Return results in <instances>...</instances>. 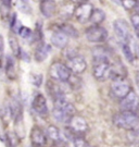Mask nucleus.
Wrapping results in <instances>:
<instances>
[{
    "mask_svg": "<svg viewBox=\"0 0 139 147\" xmlns=\"http://www.w3.org/2000/svg\"><path fill=\"white\" fill-rule=\"evenodd\" d=\"M113 123L115 126L126 131L136 130L139 129V116L134 112L122 111L120 113L114 115Z\"/></svg>",
    "mask_w": 139,
    "mask_h": 147,
    "instance_id": "obj_1",
    "label": "nucleus"
},
{
    "mask_svg": "<svg viewBox=\"0 0 139 147\" xmlns=\"http://www.w3.org/2000/svg\"><path fill=\"white\" fill-rule=\"evenodd\" d=\"M49 75L52 80L57 82H67L71 78V71L67 68L65 63H62L60 61L53 62L49 69Z\"/></svg>",
    "mask_w": 139,
    "mask_h": 147,
    "instance_id": "obj_2",
    "label": "nucleus"
},
{
    "mask_svg": "<svg viewBox=\"0 0 139 147\" xmlns=\"http://www.w3.org/2000/svg\"><path fill=\"white\" fill-rule=\"evenodd\" d=\"M132 85L126 78H116L113 79L112 84H111V92L114 95V97H116L118 99H123L126 95L132 90Z\"/></svg>",
    "mask_w": 139,
    "mask_h": 147,
    "instance_id": "obj_3",
    "label": "nucleus"
},
{
    "mask_svg": "<svg viewBox=\"0 0 139 147\" xmlns=\"http://www.w3.org/2000/svg\"><path fill=\"white\" fill-rule=\"evenodd\" d=\"M93 78L98 81H105L110 79L112 74V64L109 60L93 62Z\"/></svg>",
    "mask_w": 139,
    "mask_h": 147,
    "instance_id": "obj_4",
    "label": "nucleus"
},
{
    "mask_svg": "<svg viewBox=\"0 0 139 147\" xmlns=\"http://www.w3.org/2000/svg\"><path fill=\"white\" fill-rule=\"evenodd\" d=\"M121 109L122 111H127V112H134L137 113L139 110V96L135 92L134 89H132L128 94L124 97L123 99H121Z\"/></svg>",
    "mask_w": 139,
    "mask_h": 147,
    "instance_id": "obj_5",
    "label": "nucleus"
},
{
    "mask_svg": "<svg viewBox=\"0 0 139 147\" xmlns=\"http://www.w3.org/2000/svg\"><path fill=\"white\" fill-rule=\"evenodd\" d=\"M113 30L115 33V36L120 40L121 44H125L130 40V30L127 24V22L122 19L115 20L113 23Z\"/></svg>",
    "mask_w": 139,
    "mask_h": 147,
    "instance_id": "obj_6",
    "label": "nucleus"
},
{
    "mask_svg": "<svg viewBox=\"0 0 139 147\" xmlns=\"http://www.w3.org/2000/svg\"><path fill=\"white\" fill-rule=\"evenodd\" d=\"M32 108L38 116L45 118L49 115V108L47 105L46 97L41 93H35L32 99Z\"/></svg>",
    "mask_w": 139,
    "mask_h": 147,
    "instance_id": "obj_7",
    "label": "nucleus"
},
{
    "mask_svg": "<svg viewBox=\"0 0 139 147\" xmlns=\"http://www.w3.org/2000/svg\"><path fill=\"white\" fill-rule=\"evenodd\" d=\"M68 126H70L71 132L77 134V135H81V136L86 134L89 130V125H88L86 119L81 116H76V115L71 117V119L68 121Z\"/></svg>",
    "mask_w": 139,
    "mask_h": 147,
    "instance_id": "obj_8",
    "label": "nucleus"
},
{
    "mask_svg": "<svg viewBox=\"0 0 139 147\" xmlns=\"http://www.w3.org/2000/svg\"><path fill=\"white\" fill-rule=\"evenodd\" d=\"M86 38L90 42H103L108 38V32L101 25H93L88 28L86 33Z\"/></svg>",
    "mask_w": 139,
    "mask_h": 147,
    "instance_id": "obj_9",
    "label": "nucleus"
},
{
    "mask_svg": "<svg viewBox=\"0 0 139 147\" xmlns=\"http://www.w3.org/2000/svg\"><path fill=\"white\" fill-rule=\"evenodd\" d=\"M93 10V5L91 3H89V2H85V3H82V5H78L75 8L74 16L76 18V20L79 23L84 24V23L89 21Z\"/></svg>",
    "mask_w": 139,
    "mask_h": 147,
    "instance_id": "obj_10",
    "label": "nucleus"
},
{
    "mask_svg": "<svg viewBox=\"0 0 139 147\" xmlns=\"http://www.w3.org/2000/svg\"><path fill=\"white\" fill-rule=\"evenodd\" d=\"M67 68L70 69L71 73L82 74L87 69V62L86 60L81 56H75L73 58H70L66 63Z\"/></svg>",
    "mask_w": 139,
    "mask_h": 147,
    "instance_id": "obj_11",
    "label": "nucleus"
},
{
    "mask_svg": "<svg viewBox=\"0 0 139 147\" xmlns=\"http://www.w3.org/2000/svg\"><path fill=\"white\" fill-rule=\"evenodd\" d=\"M32 145L44 147L47 144V136L39 126H34L31 130Z\"/></svg>",
    "mask_w": 139,
    "mask_h": 147,
    "instance_id": "obj_12",
    "label": "nucleus"
},
{
    "mask_svg": "<svg viewBox=\"0 0 139 147\" xmlns=\"http://www.w3.org/2000/svg\"><path fill=\"white\" fill-rule=\"evenodd\" d=\"M51 51V46L49 44L41 42L38 46H37L36 50H35V55L34 58L37 62H42L47 59V57L49 56V53Z\"/></svg>",
    "mask_w": 139,
    "mask_h": 147,
    "instance_id": "obj_13",
    "label": "nucleus"
},
{
    "mask_svg": "<svg viewBox=\"0 0 139 147\" xmlns=\"http://www.w3.org/2000/svg\"><path fill=\"white\" fill-rule=\"evenodd\" d=\"M40 11L42 16L47 19L52 18L57 12V3H54L52 0H41Z\"/></svg>",
    "mask_w": 139,
    "mask_h": 147,
    "instance_id": "obj_14",
    "label": "nucleus"
},
{
    "mask_svg": "<svg viewBox=\"0 0 139 147\" xmlns=\"http://www.w3.org/2000/svg\"><path fill=\"white\" fill-rule=\"evenodd\" d=\"M51 44L54 46L56 48H59V49H64V48L67 46L68 44V37L62 33V32H54L51 36Z\"/></svg>",
    "mask_w": 139,
    "mask_h": 147,
    "instance_id": "obj_15",
    "label": "nucleus"
},
{
    "mask_svg": "<svg viewBox=\"0 0 139 147\" xmlns=\"http://www.w3.org/2000/svg\"><path fill=\"white\" fill-rule=\"evenodd\" d=\"M5 72L7 78L9 80H14L16 78V64L14 58L8 55L5 57Z\"/></svg>",
    "mask_w": 139,
    "mask_h": 147,
    "instance_id": "obj_16",
    "label": "nucleus"
},
{
    "mask_svg": "<svg viewBox=\"0 0 139 147\" xmlns=\"http://www.w3.org/2000/svg\"><path fill=\"white\" fill-rule=\"evenodd\" d=\"M93 62H98V61H104L109 60V50L107 48L102 46H98L93 49Z\"/></svg>",
    "mask_w": 139,
    "mask_h": 147,
    "instance_id": "obj_17",
    "label": "nucleus"
},
{
    "mask_svg": "<svg viewBox=\"0 0 139 147\" xmlns=\"http://www.w3.org/2000/svg\"><path fill=\"white\" fill-rule=\"evenodd\" d=\"M105 20V13L101 9H93L91 12V16L89 21L93 23V25H100L103 21Z\"/></svg>",
    "mask_w": 139,
    "mask_h": 147,
    "instance_id": "obj_18",
    "label": "nucleus"
},
{
    "mask_svg": "<svg viewBox=\"0 0 139 147\" xmlns=\"http://www.w3.org/2000/svg\"><path fill=\"white\" fill-rule=\"evenodd\" d=\"M8 42H9V46L11 48V51L13 53V56L19 58L21 55V46L19 44V40L13 34H10L8 36Z\"/></svg>",
    "mask_w": 139,
    "mask_h": 147,
    "instance_id": "obj_19",
    "label": "nucleus"
},
{
    "mask_svg": "<svg viewBox=\"0 0 139 147\" xmlns=\"http://www.w3.org/2000/svg\"><path fill=\"white\" fill-rule=\"evenodd\" d=\"M46 133H47V138L49 137L52 142L54 143L61 142V133H60V130L56 125H48Z\"/></svg>",
    "mask_w": 139,
    "mask_h": 147,
    "instance_id": "obj_20",
    "label": "nucleus"
},
{
    "mask_svg": "<svg viewBox=\"0 0 139 147\" xmlns=\"http://www.w3.org/2000/svg\"><path fill=\"white\" fill-rule=\"evenodd\" d=\"M60 32L64 33L68 38H70V37L77 38V37L79 36L77 30L73 26V25H71V24H66V23H65V24H62L61 26H60Z\"/></svg>",
    "mask_w": 139,
    "mask_h": 147,
    "instance_id": "obj_21",
    "label": "nucleus"
},
{
    "mask_svg": "<svg viewBox=\"0 0 139 147\" xmlns=\"http://www.w3.org/2000/svg\"><path fill=\"white\" fill-rule=\"evenodd\" d=\"M52 117H53V119L58 122H61V123H65L67 122L68 123V121L71 119V117L70 115H67L65 112H63V111L59 110L57 108H53V110H52Z\"/></svg>",
    "mask_w": 139,
    "mask_h": 147,
    "instance_id": "obj_22",
    "label": "nucleus"
},
{
    "mask_svg": "<svg viewBox=\"0 0 139 147\" xmlns=\"http://www.w3.org/2000/svg\"><path fill=\"white\" fill-rule=\"evenodd\" d=\"M122 50H123L124 53V57L126 58V60L128 62H133L135 59V53H134V49L132 47V45L128 42H125V44H122Z\"/></svg>",
    "mask_w": 139,
    "mask_h": 147,
    "instance_id": "obj_23",
    "label": "nucleus"
},
{
    "mask_svg": "<svg viewBox=\"0 0 139 147\" xmlns=\"http://www.w3.org/2000/svg\"><path fill=\"white\" fill-rule=\"evenodd\" d=\"M16 7L24 14L32 13V7L30 3V0H16Z\"/></svg>",
    "mask_w": 139,
    "mask_h": 147,
    "instance_id": "obj_24",
    "label": "nucleus"
},
{
    "mask_svg": "<svg viewBox=\"0 0 139 147\" xmlns=\"http://www.w3.org/2000/svg\"><path fill=\"white\" fill-rule=\"evenodd\" d=\"M74 11H75V7L72 2L65 5L60 11V14L62 18H71L72 16H74Z\"/></svg>",
    "mask_w": 139,
    "mask_h": 147,
    "instance_id": "obj_25",
    "label": "nucleus"
},
{
    "mask_svg": "<svg viewBox=\"0 0 139 147\" xmlns=\"http://www.w3.org/2000/svg\"><path fill=\"white\" fill-rule=\"evenodd\" d=\"M5 141L8 142V145L10 147H16L20 142V137L16 135L15 133H8L5 135Z\"/></svg>",
    "mask_w": 139,
    "mask_h": 147,
    "instance_id": "obj_26",
    "label": "nucleus"
},
{
    "mask_svg": "<svg viewBox=\"0 0 139 147\" xmlns=\"http://www.w3.org/2000/svg\"><path fill=\"white\" fill-rule=\"evenodd\" d=\"M17 33H19L20 36L22 37V38H24V39H30L32 36H34V34H33V32H32L31 28H28V27H26V26H23V25H21V26L19 27Z\"/></svg>",
    "mask_w": 139,
    "mask_h": 147,
    "instance_id": "obj_27",
    "label": "nucleus"
},
{
    "mask_svg": "<svg viewBox=\"0 0 139 147\" xmlns=\"http://www.w3.org/2000/svg\"><path fill=\"white\" fill-rule=\"evenodd\" d=\"M0 118L3 122H8L11 118L10 110H9V105H3L0 108Z\"/></svg>",
    "mask_w": 139,
    "mask_h": 147,
    "instance_id": "obj_28",
    "label": "nucleus"
},
{
    "mask_svg": "<svg viewBox=\"0 0 139 147\" xmlns=\"http://www.w3.org/2000/svg\"><path fill=\"white\" fill-rule=\"evenodd\" d=\"M10 11H11V7L9 5H0V14H1V18L3 20H8L9 19V16H10Z\"/></svg>",
    "mask_w": 139,
    "mask_h": 147,
    "instance_id": "obj_29",
    "label": "nucleus"
},
{
    "mask_svg": "<svg viewBox=\"0 0 139 147\" xmlns=\"http://www.w3.org/2000/svg\"><path fill=\"white\" fill-rule=\"evenodd\" d=\"M42 74H32L31 75V82L33 85H35L36 87H40L42 84Z\"/></svg>",
    "mask_w": 139,
    "mask_h": 147,
    "instance_id": "obj_30",
    "label": "nucleus"
},
{
    "mask_svg": "<svg viewBox=\"0 0 139 147\" xmlns=\"http://www.w3.org/2000/svg\"><path fill=\"white\" fill-rule=\"evenodd\" d=\"M121 5H123L125 10H130V9H134L136 0H121Z\"/></svg>",
    "mask_w": 139,
    "mask_h": 147,
    "instance_id": "obj_31",
    "label": "nucleus"
},
{
    "mask_svg": "<svg viewBox=\"0 0 139 147\" xmlns=\"http://www.w3.org/2000/svg\"><path fill=\"white\" fill-rule=\"evenodd\" d=\"M128 136L130 138L132 142L135 143H139V129H136V130H132L129 131Z\"/></svg>",
    "mask_w": 139,
    "mask_h": 147,
    "instance_id": "obj_32",
    "label": "nucleus"
},
{
    "mask_svg": "<svg viewBox=\"0 0 139 147\" xmlns=\"http://www.w3.org/2000/svg\"><path fill=\"white\" fill-rule=\"evenodd\" d=\"M130 22H132V25L136 30V32H139V14L135 13L134 16L130 18Z\"/></svg>",
    "mask_w": 139,
    "mask_h": 147,
    "instance_id": "obj_33",
    "label": "nucleus"
},
{
    "mask_svg": "<svg viewBox=\"0 0 139 147\" xmlns=\"http://www.w3.org/2000/svg\"><path fill=\"white\" fill-rule=\"evenodd\" d=\"M16 22H17V18H16V13H13L11 16V22H10V26L12 31H15L16 27Z\"/></svg>",
    "mask_w": 139,
    "mask_h": 147,
    "instance_id": "obj_34",
    "label": "nucleus"
},
{
    "mask_svg": "<svg viewBox=\"0 0 139 147\" xmlns=\"http://www.w3.org/2000/svg\"><path fill=\"white\" fill-rule=\"evenodd\" d=\"M5 50V42H3V37L0 35V59L2 58V53Z\"/></svg>",
    "mask_w": 139,
    "mask_h": 147,
    "instance_id": "obj_35",
    "label": "nucleus"
},
{
    "mask_svg": "<svg viewBox=\"0 0 139 147\" xmlns=\"http://www.w3.org/2000/svg\"><path fill=\"white\" fill-rule=\"evenodd\" d=\"M73 5H82V3H85L87 2V0H70Z\"/></svg>",
    "mask_w": 139,
    "mask_h": 147,
    "instance_id": "obj_36",
    "label": "nucleus"
},
{
    "mask_svg": "<svg viewBox=\"0 0 139 147\" xmlns=\"http://www.w3.org/2000/svg\"><path fill=\"white\" fill-rule=\"evenodd\" d=\"M134 10H135V13L136 14H139V0L136 1V5L134 7Z\"/></svg>",
    "mask_w": 139,
    "mask_h": 147,
    "instance_id": "obj_37",
    "label": "nucleus"
},
{
    "mask_svg": "<svg viewBox=\"0 0 139 147\" xmlns=\"http://www.w3.org/2000/svg\"><path fill=\"white\" fill-rule=\"evenodd\" d=\"M11 2H12V0H1V3L5 5H9L11 7Z\"/></svg>",
    "mask_w": 139,
    "mask_h": 147,
    "instance_id": "obj_38",
    "label": "nucleus"
},
{
    "mask_svg": "<svg viewBox=\"0 0 139 147\" xmlns=\"http://www.w3.org/2000/svg\"><path fill=\"white\" fill-rule=\"evenodd\" d=\"M136 83H137V86L139 88V71L136 72Z\"/></svg>",
    "mask_w": 139,
    "mask_h": 147,
    "instance_id": "obj_39",
    "label": "nucleus"
},
{
    "mask_svg": "<svg viewBox=\"0 0 139 147\" xmlns=\"http://www.w3.org/2000/svg\"><path fill=\"white\" fill-rule=\"evenodd\" d=\"M111 1H113L114 3H116V5H120V3H121V0H111Z\"/></svg>",
    "mask_w": 139,
    "mask_h": 147,
    "instance_id": "obj_40",
    "label": "nucleus"
},
{
    "mask_svg": "<svg viewBox=\"0 0 139 147\" xmlns=\"http://www.w3.org/2000/svg\"><path fill=\"white\" fill-rule=\"evenodd\" d=\"M52 1H53L54 3H59V2H62L63 0H52Z\"/></svg>",
    "mask_w": 139,
    "mask_h": 147,
    "instance_id": "obj_41",
    "label": "nucleus"
},
{
    "mask_svg": "<svg viewBox=\"0 0 139 147\" xmlns=\"http://www.w3.org/2000/svg\"><path fill=\"white\" fill-rule=\"evenodd\" d=\"M32 147H41V146H36V145H32Z\"/></svg>",
    "mask_w": 139,
    "mask_h": 147,
    "instance_id": "obj_42",
    "label": "nucleus"
},
{
    "mask_svg": "<svg viewBox=\"0 0 139 147\" xmlns=\"http://www.w3.org/2000/svg\"><path fill=\"white\" fill-rule=\"evenodd\" d=\"M86 147H93V146H90V145H89V144H88V145H87V146H86Z\"/></svg>",
    "mask_w": 139,
    "mask_h": 147,
    "instance_id": "obj_43",
    "label": "nucleus"
},
{
    "mask_svg": "<svg viewBox=\"0 0 139 147\" xmlns=\"http://www.w3.org/2000/svg\"><path fill=\"white\" fill-rule=\"evenodd\" d=\"M136 1H137V0H136Z\"/></svg>",
    "mask_w": 139,
    "mask_h": 147,
    "instance_id": "obj_44",
    "label": "nucleus"
}]
</instances>
